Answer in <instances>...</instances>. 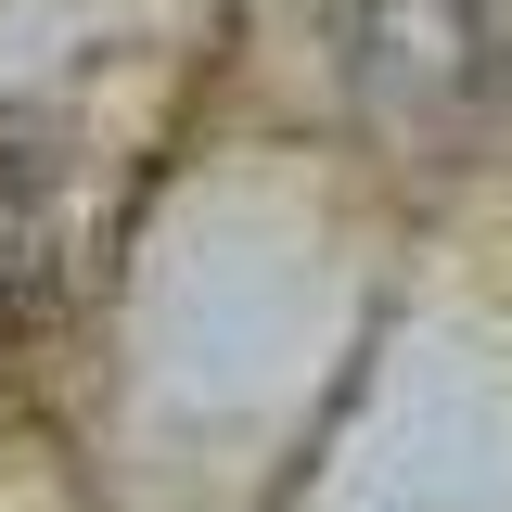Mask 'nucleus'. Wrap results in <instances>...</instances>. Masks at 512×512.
<instances>
[{
    "instance_id": "f257e3e1",
    "label": "nucleus",
    "mask_w": 512,
    "mask_h": 512,
    "mask_svg": "<svg viewBox=\"0 0 512 512\" xmlns=\"http://www.w3.org/2000/svg\"><path fill=\"white\" fill-rule=\"evenodd\" d=\"M359 116L397 154H474L487 116H500V52L474 26V0H372L359 13Z\"/></svg>"
},
{
    "instance_id": "f03ea898",
    "label": "nucleus",
    "mask_w": 512,
    "mask_h": 512,
    "mask_svg": "<svg viewBox=\"0 0 512 512\" xmlns=\"http://www.w3.org/2000/svg\"><path fill=\"white\" fill-rule=\"evenodd\" d=\"M64 295V218H52V167L26 141H0V346H26Z\"/></svg>"
}]
</instances>
